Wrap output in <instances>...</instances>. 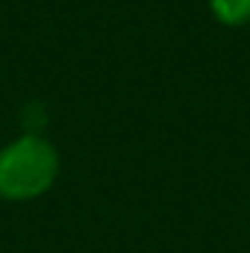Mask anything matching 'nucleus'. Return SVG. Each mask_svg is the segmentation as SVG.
<instances>
[{
	"instance_id": "1",
	"label": "nucleus",
	"mask_w": 250,
	"mask_h": 253,
	"mask_svg": "<svg viewBox=\"0 0 250 253\" xmlns=\"http://www.w3.org/2000/svg\"><path fill=\"white\" fill-rule=\"evenodd\" d=\"M62 159L42 132H21L0 147V200L27 203L53 189Z\"/></svg>"
},
{
	"instance_id": "2",
	"label": "nucleus",
	"mask_w": 250,
	"mask_h": 253,
	"mask_svg": "<svg viewBox=\"0 0 250 253\" xmlns=\"http://www.w3.org/2000/svg\"><path fill=\"white\" fill-rule=\"evenodd\" d=\"M209 9L215 21L224 27H248L250 24V0H209Z\"/></svg>"
}]
</instances>
